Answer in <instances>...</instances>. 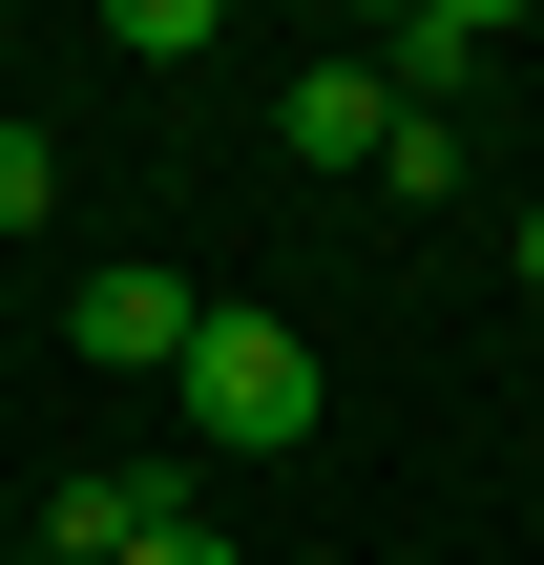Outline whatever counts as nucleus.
I'll list each match as a JSON object with an SVG mask.
<instances>
[{
    "instance_id": "nucleus-9",
    "label": "nucleus",
    "mask_w": 544,
    "mask_h": 565,
    "mask_svg": "<svg viewBox=\"0 0 544 565\" xmlns=\"http://www.w3.org/2000/svg\"><path fill=\"white\" fill-rule=\"evenodd\" d=\"M524 294H544V210H524Z\"/></svg>"
},
{
    "instance_id": "nucleus-8",
    "label": "nucleus",
    "mask_w": 544,
    "mask_h": 565,
    "mask_svg": "<svg viewBox=\"0 0 544 565\" xmlns=\"http://www.w3.org/2000/svg\"><path fill=\"white\" fill-rule=\"evenodd\" d=\"M126 565H252V545H231V524H168V545H126Z\"/></svg>"
},
{
    "instance_id": "nucleus-3",
    "label": "nucleus",
    "mask_w": 544,
    "mask_h": 565,
    "mask_svg": "<svg viewBox=\"0 0 544 565\" xmlns=\"http://www.w3.org/2000/svg\"><path fill=\"white\" fill-rule=\"evenodd\" d=\"M168 524H210L168 461H84V482L42 503V565H126V545H168Z\"/></svg>"
},
{
    "instance_id": "nucleus-1",
    "label": "nucleus",
    "mask_w": 544,
    "mask_h": 565,
    "mask_svg": "<svg viewBox=\"0 0 544 565\" xmlns=\"http://www.w3.org/2000/svg\"><path fill=\"white\" fill-rule=\"evenodd\" d=\"M189 440L210 461H294L314 440V335L294 315H210L189 335Z\"/></svg>"
},
{
    "instance_id": "nucleus-5",
    "label": "nucleus",
    "mask_w": 544,
    "mask_h": 565,
    "mask_svg": "<svg viewBox=\"0 0 544 565\" xmlns=\"http://www.w3.org/2000/svg\"><path fill=\"white\" fill-rule=\"evenodd\" d=\"M273 126H294L314 168H377V126H398V84H377V63H294V105H273Z\"/></svg>"
},
{
    "instance_id": "nucleus-6",
    "label": "nucleus",
    "mask_w": 544,
    "mask_h": 565,
    "mask_svg": "<svg viewBox=\"0 0 544 565\" xmlns=\"http://www.w3.org/2000/svg\"><path fill=\"white\" fill-rule=\"evenodd\" d=\"M461 168H482L461 105H398V126H377V189H398V210H461Z\"/></svg>"
},
{
    "instance_id": "nucleus-7",
    "label": "nucleus",
    "mask_w": 544,
    "mask_h": 565,
    "mask_svg": "<svg viewBox=\"0 0 544 565\" xmlns=\"http://www.w3.org/2000/svg\"><path fill=\"white\" fill-rule=\"evenodd\" d=\"M42 210H63V147H42V126H0V231H42Z\"/></svg>"
},
{
    "instance_id": "nucleus-2",
    "label": "nucleus",
    "mask_w": 544,
    "mask_h": 565,
    "mask_svg": "<svg viewBox=\"0 0 544 565\" xmlns=\"http://www.w3.org/2000/svg\"><path fill=\"white\" fill-rule=\"evenodd\" d=\"M63 335H84V356H105V377H189V335H210V294H189V273H147V252H105V273H84V315H63Z\"/></svg>"
},
{
    "instance_id": "nucleus-4",
    "label": "nucleus",
    "mask_w": 544,
    "mask_h": 565,
    "mask_svg": "<svg viewBox=\"0 0 544 565\" xmlns=\"http://www.w3.org/2000/svg\"><path fill=\"white\" fill-rule=\"evenodd\" d=\"M482 63H503V0H419V21L377 42V84H398V105H461Z\"/></svg>"
}]
</instances>
